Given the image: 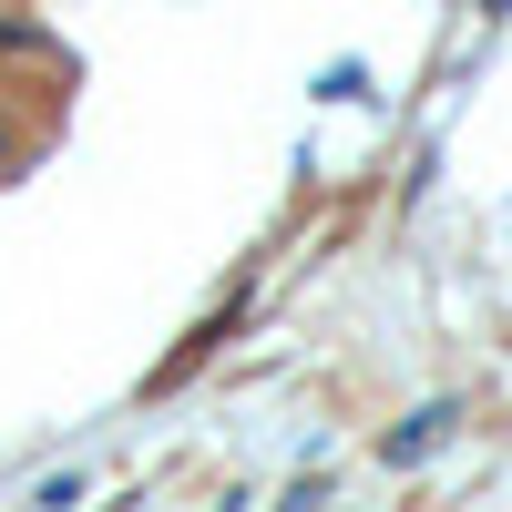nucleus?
<instances>
[{"label":"nucleus","instance_id":"obj_1","mask_svg":"<svg viewBox=\"0 0 512 512\" xmlns=\"http://www.w3.org/2000/svg\"><path fill=\"white\" fill-rule=\"evenodd\" d=\"M21 41H31V31H21V21H0V52H21Z\"/></svg>","mask_w":512,"mask_h":512},{"label":"nucleus","instance_id":"obj_2","mask_svg":"<svg viewBox=\"0 0 512 512\" xmlns=\"http://www.w3.org/2000/svg\"><path fill=\"white\" fill-rule=\"evenodd\" d=\"M492 11H512V0H492Z\"/></svg>","mask_w":512,"mask_h":512}]
</instances>
